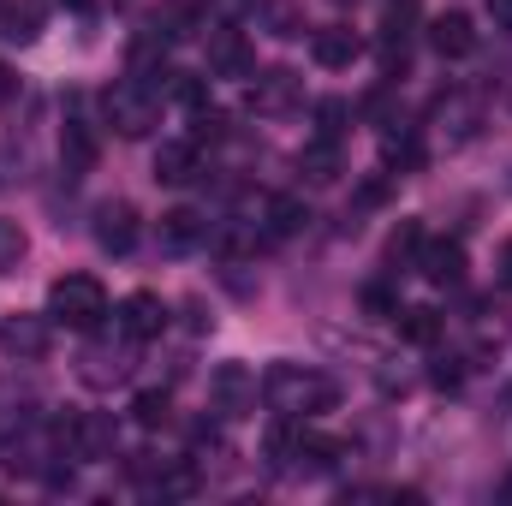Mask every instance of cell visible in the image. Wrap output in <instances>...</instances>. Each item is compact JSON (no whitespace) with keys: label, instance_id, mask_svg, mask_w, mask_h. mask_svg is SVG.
Masks as SVG:
<instances>
[{"label":"cell","instance_id":"obj_1","mask_svg":"<svg viewBox=\"0 0 512 506\" xmlns=\"http://www.w3.org/2000/svg\"><path fill=\"white\" fill-rule=\"evenodd\" d=\"M262 399L280 411V417H322V411H334L340 405V387L322 376V370H304V364H274L268 376H262Z\"/></svg>","mask_w":512,"mask_h":506},{"label":"cell","instance_id":"obj_2","mask_svg":"<svg viewBox=\"0 0 512 506\" xmlns=\"http://www.w3.org/2000/svg\"><path fill=\"white\" fill-rule=\"evenodd\" d=\"M48 322H66V328H78V334L102 328V322H108V292H102V280H96V274H66V280H54V286H48Z\"/></svg>","mask_w":512,"mask_h":506},{"label":"cell","instance_id":"obj_3","mask_svg":"<svg viewBox=\"0 0 512 506\" xmlns=\"http://www.w3.org/2000/svg\"><path fill=\"white\" fill-rule=\"evenodd\" d=\"M102 114H108V126L120 131V137H149V131L161 126V96L143 78H126V84H114L102 96Z\"/></svg>","mask_w":512,"mask_h":506},{"label":"cell","instance_id":"obj_4","mask_svg":"<svg viewBox=\"0 0 512 506\" xmlns=\"http://www.w3.org/2000/svg\"><path fill=\"white\" fill-rule=\"evenodd\" d=\"M48 340H54L48 316H6V322H0V352H6V358L36 364V358H48Z\"/></svg>","mask_w":512,"mask_h":506},{"label":"cell","instance_id":"obj_5","mask_svg":"<svg viewBox=\"0 0 512 506\" xmlns=\"http://www.w3.org/2000/svg\"><path fill=\"white\" fill-rule=\"evenodd\" d=\"M209 393H215V411H227V417H245L256 405V376L245 364H221L215 376H209Z\"/></svg>","mask_w":512,"mask_h":506},{"label":"cell","instance_id":"obj_6","mask_svg":"<svg viewBox=\"0 0 512 506\" xmlns=\"http://www.w3.org/2000/svg\"><path fill=\"white\" fill-rule=\"evenodd\" d=\"M256 72V54L239 30H215L209 36V78H251Z\"/></svg>","mask_w":512,"mask_h":506},{"label":"cell","instance_id":"obj_7","mask_svg":"<svg viewBox=\"0 0 512 506\" xmlns=\"http://www.w3.org/2000/svg\"><path fill=\"white\" fill-rule=\"evenodd\" d=\"M298 96H304V78L286 72V66L262 72V78L251 84V108L256 114H286V108H298Z\"/></svg>","mask_w":512,"mask_h":506},{"label":"cell","instance_id":"obj_8","mask_svg":"<svg viewBox=\"0 0 512 506\" xmlns=\"http://www.w3.org/2000/svg\"><path fill=\"white\" fill-rule=\"evenodd\" d=\"M358 54H364V42H358L346 24H322V30H310V60H316V66L340 72V66H352Z\"/></svg>","mask_w":512,"mask_h":506},{"label":"cell","instance_id":"obj_9","mask_svg":"<svg viewBox=\"0 0 512 506\" xmlns=\"http://www.w3.org/2000/svg\"><path fill=\"white\" fill-rule=\"evenodd\" d=\"M417 268H423V280H435V286H459V280H465V245H459V239H423Z\"/></svg>","mask_w":512,"mask_h":506},{"label":"cell","instance_id":"obj_10","mask_svg":"<svg viewBox=\"0 0 512 506\" xmlns=\"http://www.w3.org/2000/svg\"><path fill=\"white\" fill-rule=\"evenodd\" d=\"M114 322H120V334H126V340H155V334L167 328V310H161V298H155V292H131Z\"/></svg>","mask_w":512,"mask_h":506},{"label":"cell","instance_id":"obj_11","mask_svg":"<svg viewBox=\"0 0 512 506\" xmlns=\"http://www.w3.org/2000/svg\"><path fill=\"white\" fill-rule=\"evenodd\" d=\"M96 239H102V251L126 256L137 245V209L131 203H102L96 209Z\"/></svg>","mask_w":512,"mask_h":506},{"label":"cell","instance_id":"obj_12","mask_svg":"<svg viewBox=\"0 0 512 506\" xmlns=\"http://www.w3.org/2000/svg\"><path fill=\"white\" fill-rule=\"evenodd\" d=\"M429 42H435L441 60H465V54L477 48V24H471L465 12H441V18L429 24Z\"/></svg>","mask_w":512,"mask_h":506},{"label":"cell","instance_id":"obj_13","mask_svg":"<svg viewBox=\"0 0 512 506\" xmlns=\"http://www.w3.org/2000/svg\"><path fill=\"white\" fill-rule=\"evenodd\" d=\"M203 233H209V221H203L197 209H167L155 239H161V251L179 256V251H197V245H203Z\"/></svg>","mask_w":512,"mask_h":506},{"label":"cell","instance_id":"obj_14","mask_svg":"<svg viewBox=\"0 0 512 506\" xmlns=\"http://www.w3.org/2000/svg\"><path fill=\"white\" fill-rule=\"evenodd\" d=\"M203 167H197V143H161L155 149V185H191Z\"/></svg>","mask_w":512,"mask_h":506},{"label":"cell","instance_id":"obj_15","mask_svg":"<svg viewBox=\"0 0 512 506\" xmlns=\"http://www.w3.org/2000/svg\"><path fill=\"white\" fill-rule=\"evenodd\" d=\"M298 173H304L310 185H334V179H340V143H334V137L304 143V149H298Z\"/></svg>","mask_w":512,"mask_h":506},{"label":"cell","instance_id":"obj_16","mask_svg":"<svg viewBox=\"0 0 512 506\" xmlns=\"http://www.w3.org/2000/svg\"><path fill=\"white\" fill-rule=\"evenodd\" d=\"M96 155H102V149H96V131H90V126H78V120H72V126L60 131V161H66V173H72V179H78V173H90V167H96Z\"/></svg>","mask_w":512,"mask_h":506},{"label":"cell","instance_id":"obj_17","mask_svg":"<svg viewBox=\"0 0 512 506\" xmlns=\"http://www.w3.org/2000/svg\"><path fill=\"white\" fill-rule=\"evenodd\" d=\"M262 215H268V239H292V233H304V221H310V209H304L298 197H268Z\"/></svg>","mask_w":512,"mask_h":506},{"label":"cell","instance_id":"obj_18","mask_svg":"<svg viewBox=\"0 0 512 506\" xmlns=\"http://www.w3.org/2000/svg\"><path fill=\"white\" fill-rule=\"evenodd\" d=\"M382 161L399 167V173H417L423 167V137L417 131H387L382 137Z\"/></svg>","mask_w":512,"mask_h":506},{"label":"cell","instance_id":"obj_19","mask_svg":"<svg viewBox=\"0 0 512 506\" xmlns=\"http://www.w3.org/2000/svg\"><path fill=\"white\" fill-rule=\"evenodd\" d=\"M417 256H423V227H417V221H399L393 239H387V268L399 274V268H411Z\"/></svg>","mask_w":512,"mask_h":506},{"label":"cell","instance_id":"obj_20","mask_svg":"<svg viewBox=\"0 0 512 506\" xmlns=\"http://www.w3.org/2000/svg\"><path fill=\"white\" fill-rule=\"evenodd\" d=\"M393 322H399V340H411V346H429V340L441 334V316L423 310V304H417V310H399Z\"/></svg>","mask_w":512,"mask_h":506},{"label":"cell","instance_id":"obj_21","mask_svg":"<svg viewBox=\"0 0 512 506\" xmlns=\"http://www.w3.org/2000/svg\"><path fill=\"white\" fill-rule=\"evenodd\" d=\"M131 417H137V423H143V429H161V423H167V417H173V399H167V393H161V387H143V393H137V399H131Z\"/></svg>","mask_w":512,"mask_h":506},{"label":"cell","instance_id":"obj_22","mask_svg":"<svg viewBox=\"0 0 512 506\" xmlns=\"http://www.w3.org/2000/svg\"><path fill=\"white\" fill-rule=\"evenodd\" d=\"M24 251H30V245H24V227H18V221H0V274H12V268L24 262Z\"/></svg>","mask_w":512,"mask_h":506},{"label":"cell","instance_id":"obj_23","mask_svg":"<svg viewBox=\"0 0 512 506\" xmlns=\"http://www.w3.org/2000/svg\"><path fill=\"white\" fill-rule=\"evenodd\" d=\"M36 24H42V12H36V6H6V36H12V42H30V36H36Z\"/></svg>","mask_w":512,"mask_h":506},{"label":"cell","instance_id":"obj_24","mask_svg":"<svg viewBox=\"0 0 512 506\" xmlns=\"http://www.w3.org/2000/svg\"><path fill=\"white\" fill-rule=\"evenodd\" d=\"M346 120H352V108H346V102H322V108H316V137H334V143H340V131H346Z\"/></svg>","mask_w":512,"mask_h":506},{"label":"cell","instance_id":"obj_25","mask_svg":"<svg viewBox=\"0 0 512 506\" xmlns=\"http://www.w3.org/2000/svg\"><path fill=\"white\" fill-rule=\"evenodd\" d=\"M221 137H227V114L197 108V131H191V143H221Z\"/></svg>","mask_w":512,"mask_h":506},{"label":"cell","instance_id":"obj_26","mask_svg":"<svg viewBox=\"0 0 512 506\" xmlns=\"http://www.w3.org/2000/svg\"><path fill=\"white\" fill-rule=\"evenodd\" d=\"M364 310H370V316H399V298H393L387 286H364Z\"/></svg>","mask_w":512,"mask_h":506},{"label":"cell","instance_id":"obj_27","mask_svg":"<svg viewBox=\"0 0 512 506\" xmlns=\"http://www.w3.org/2000/svg\"><path fill=\"white\" fill-rule=\"evenodd\" d=\"M268 24H274V36H298V30H304V24H298V12H292L286 0H274V6H268Z\"/></svg>","mask_w":512,"mask_h":506},{"label":"cell","instance_id":"obj_28","mask_svg":"<svg viewBox=\"0 0 512 506\" xmlns=\"http://www.w3.org/2000/svg\"><path fill=\"white\" fill-rule=\"evenodd\" d=\"M84 364H90V370H84V376H90V381H114V376H120V370H126V364H114L108 352H90Z\"/></svg>","mask_w":512,"mask_h":506},{"label":"cell","instance_id":"obj_29","mask_svg":"<svg viewBox=\"0 0 512 506\" xmlns=\"http://www.w3.org/2000/svg\"><path fill=\"white\" fill-rule=\"evenodd\" d=\"M251 6H256V0H209V12H215V18H245Z\"/></svg>","mask_w":512,"mask_h":506},{"label":"cell","instance_id":"obj_30","mask_svg":"<svg viewBox=\"0 0 512 506\" xmlns=\"http://www.w3.org/2000/svg\"><path fill=\"white\" fill-rule=\"evenodd\" d=\"M12 96H18V72H12V66H0V108H6Z\"/></svg>","mask_w":512,"mask_h":506},{"label":"cell","instance_id":"obj_31","mask_svg":"<svg viewBox=\"0 0 512 506\" xmlns=\"http://www.w3.org/2000/svg\"><path fill=\"white\" fill-rule=\"evenodd\" d=\"M489 18H495V24L512 36V0H489Z\"/></svg>","mask_w":512,"mask_h":506},{"label":"cell","instance_id":"obj_32","mask_svg":"<svg viewBox=\"0 0 512 506\" xmlns=\"http://www.w3.org/2000/svg\"><path fill=\"white\" fill-rule=\"evenodd\" d=\"M501 501H512V477H507V483H501Z\"/></svg>","mask_w":512,"mask_h":506},{"label":"cell","instance_id":"obj_33","mask_svg":"<svg viewBox=\"0 0 512 506\" xmlns=\"http://www.w3.org/2000/svg\"><path fill=\"white\" fill-rule=\"evenodd\" d=\"M66 6H90V0H66Z\"/></svg>","mask_w":512,"mask_h":506},{"label":"cell","instance_id":"obj_34","mask_svg":"<svg viewBox=\"0 0 512 506\" xmlns=\"http://www.w3.org/2000/svg\"><path fill=\"white\" fill-rule=\"evenodd\" d=\"M334 6H346V0H334Z\"/></svg>","mask_w":512,"mask_h":506}]
</instances>
